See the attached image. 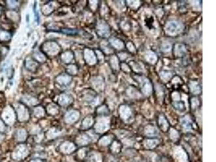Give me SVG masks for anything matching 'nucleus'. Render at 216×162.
I'll return each instance as SVG.
<instances>
[{
	"mask_svg": "<svg viewBox=\"0 0 216 162\" xmlns=\"http://www.w3.org/2000/svg\"><path fill=\"white\" fill-rule=\"evenodd\" d=\"M27 153H28L27 149L24 145H22L17 148V149L16 150L14 154V157L15 158L17 159H22L25 157L28 154Z\"/></svg>",
	"mask_w": 216,
	"mask_h": 162,
	"instance_id": "1",
	"label": "nucleus"
},
{
	"mask_svg": "<svg viewBox=\"0 0 216 162\" xmlns=\"http://www.w3.org/2000/svg\"><path fill=\"white\" fill-rule=\"evenodd\" d=\"M61 149V150L64 153H70L72 152L75 149V147L72 143L66 142L63 144Z\"/></svg>",
	"mask_w": 216,
	"mask_h": 162,
	"instance_id": "2",
	"label": "nucleus"
},
{
	"mask_svg": "<svg viewBox=\"0 0 216 162\" xmlns=\"http://www.w3.org/2000/svg\"><path fill=\"white\" fill-rule=\"evenodd\" d=\"M77 117H78V115L76 114V113H74V112H70L69 113L66 118L67 119V121L69 122V123H72L74 121H75L77 118Z\"/></svg>",
	"mask_w": 216,
	"mask_h": 162,
	"instance_id": "3",
	"label": "nucleus"
},
{
	"mask_svg": "<svg viewBox=\"0 0 216 162\" xmlns=\"http://www.w3.org/2000/svg\"><path fill=\"white\" fill-rule=\"evenodd\" d=\"M26 136H27V134H26V133L24 130H20L19 131L18 134H17V137H18V139H19V141H24V139L26 138Z\"/></svg>",
	"mask_w": 216,
	"mask_h": 162,
	"instance_id": "4",
	"label": "nucleus"
},
{
	"mask_svg": "<svg viewBox=\"0 0 216 162\" xmlns=\"http://www.w3.org/2000/svg\"><path fill=\"white\" fill-rule=\"evenodd\" d=\"M4 130V126L2 122H0V131H3Z\"/></svg>",
	"mask_w": 216,
	"mask_h": 162,
	"instance_id": "5",
	"label": "nucleus"
},
{
	"mask_svg": "<svg viewBox=\"0 0 216 162\" xmlns=\"http://www.w3.org/2000/svg\"><path fill=\"white\" fill-rule=\"evenodd\" d=\"M40 162V161H33V162Z\"/></svg>",
	"mask_w": 216,
	"mask_h": 162,
	"instance_id": "6",
	"label": "nucleus"
}]
</instances>
